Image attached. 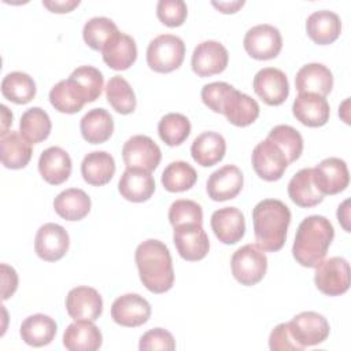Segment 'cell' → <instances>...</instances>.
Segmentation results:
<instances>
[{
  "label": "cell",
  "instance_id": "cell-10",
  "mask_svg": "<svg viewBox=\"0 0 351 351\" xmlns=\"http://www.w3.org/2000/svg\"><path fill=\"white\" fill-rule=\"evenodd\" d=\"M251 162L255 173L265 181L280 180L289 165L281 148L269 138L255 145Z\"/></svg>",
  "mask_w": 351,
  "mask_h": 351
},
{
  "label": "cell",
  "instance_id": "cell-52",
  "mask_svg": "<svg viewBox=\"0 0 351 351\" xmlns=\"http://www.w3.org/2000/svg\"><path fill=\"white\" fill-rule=\"evenodd\" d=\"M350 200L346 199L337 208V219L340 222V225L343 226V229L346 232H350L351 228H350Z\"/></svg>",
  "mask_w": 351,
  "mask_h": 351
},
{
  "label": "cell",
  "instance_id": "cell-35",
  "mask_svg": "<svg viewBox=\"0 0 351 351\" xmlns=\"http://www.w3.org/2000/svg\"><path fill=\"white\" fill-rule=\"evenodd\" d=\"M82 137L90 144H101L107 141L114 132V121L111 114L104 108L89 110L80 122Z\"/></svg>",
  "mask_w": 351,
  "mask_h": 351
},
{
  "label": "cell",
  "instance_id": "cell-24",
  "mask_svg": "<svg viewBox=\"0 0 351 351\" xmlns=\"http://www.w3.org/2000/svg\"><path fill=\"white\" fill-rule=\"evenodd\" d=\"M38 171L48 184H63L71 174V158L63 148L49 147L38 158Z\"/></svg>",
  "mask_w": 351,
  "mask_h": 351
},
{
  "label": "cell",
  "instance_id": "cell-5",
  "mask_svg": "<svg viewBox=\"0 0 351 351\" xmlns=\"http://www.w3.org/2000/svg\"><path fill=\"white\" fill-rule=\"evenodd\" d=\"M233 277L245 287L258 284L266 274L267 258L256 244H245L236 250L230 259Z\"/></svg>",
  "mask_w": 351,
  "mask_h": 351
},
{
  "label": "cell",
  "instance_id": "cell-11",
  "mask_svg": "<svg viewBox=\"0 0 351 351\" xmlns=\"http://www.w3.org/2000/svg\"><path fill=\"white\" fill-rule=\"evenodd\" d=\"M173 243L180 256L189 262L202 261L210 250L208 236L203 229V225L199 223L176 226L173 232Z\"/></svg>",
  "mask_w": 351,
  "mask_h": 351
},
{
  "label": "cell",
  "instance_id": "cell-6",
  "mask_svg": "<svg viewBox=\"0 0 351 351\" xmlns=\"http://www.w3.org/2000/svg\"><path fill=\"white\" fill-rule=\"evenodd\" d=\"M350 263L341 256H332L315 266L314 282L326 296H339L350 288Z\"/></svg>",
  "mask_w": 351,
  "mask_h": 351
},
{
  "label": "cell",
  "instance_id": "cell-45",
  "mask_svg": "<svg viewBox=\"0 0 351 351\" xmlns=\"http://www.w3.org/2000/svg\"><path fill=\"white\" fill-rule=\"evenodd\" d=\"M159 21L169 27L181 26L188 15V7L184 0H159L156 4Z\"/></svg>",
  "mask_w": 351,
  "mask_h": 351
},
{
  "label": "cell",
  "instance_id": "cell-38",
  "mask_svg": "<svg viewBox=\"0 0 351 351\" xmlns=\"http://www.w3.org/2000/svg\"><path fill=\"white\" fill-rule=\"evenodd\" d=\"M106 97L110 106L119 114L128 115L136 110V95L130 84L121 75H114L106 85Z\"/></svg>",
  "mask_w": 351,
  "mask_h": 351
},
{
  "label": "cell",
  "instance_id": "cell-29",
  "mask_svg": "<svg viewBox=\"0 0 351 351\" xmlns=\"http://www.w3.org/2000/svg\"><path fill=\"white\" fill-rule=\"evenodd\" d=\"M225 152L226 141L223 136L217 132H203L191 145V155L193 160L203 167H210L221 162Z\"/></svg>",
  "mask_w": 351,
  "mask_h": 351
},
{
  "label": "cell",
  "instance_id": "cell-3",
  "mask_svg": "<svg viewBox=\"0 0 351 351\" xmlns=\"http://www.w3.org/2000/svg\"><path fill=\"white\" fill-rule=\"evenodd\" d=\"M335 229L330 221L322 215L306 217L298 226L292 255L304 267H315L333 241Z\"/></svg>",
  "mask_w": 351,
  "mask_h": 351
},
{
  "label": "cell",
  "instance_id": "cell-33",
  "mask_svg": "<svg viewBox=\"0 0 351 351\" xmlns=\"http://www.w3.org/2000/svg\"><path fill=\"white\" fill-rule=\"evenodd\" d=\"M53 208L66 221H81L90 211V197L80 188H69L53 199Z\"/></svg>",
  "mask_w": 351,
  "mask_h": 351
},
{
  "label": "cell",
  "instance_id": "cell-42",
  "mask_svg": "<svg viewBox=\"0 0 351 351\" xmlns=\"http://www.w3.org/2000/svg\"><path fill=\"white\" fill-rule=\"evenodd\" d=\"M267 138L281 148L288 163L300 158L303 151V137L295 128L289 125H277L269 132Z\"/></svg>",
  "mask_w": 351,
  "mask_h": 351
},
{
  "label": "cell",
  "instance_id": "cell-23",
  "mask_svg": "<svg viewBox=\"0 0 351 351\" xmlns=\"http://www.w3.org/2000/svg\"><path fill=\"white\" fill-rule=\"evenodd\" d=\"M101 343V332L93 321L77 319L63 333V346L70 351H96Z\"/></svg>",
  "mask_w": 351,
  "mask_h": 351
},
{
  "label": "cell",
  "instance_id": "cell-50",
  "mask_svg": "<svg viewBox=\"0 0 351 351\" xmlns=\"http://www.w3.org/2000/svg\"><path fill=\"white\" fill-rule=\"evenodd\" d=\"M43 5L47 7L51 12L56 14H66L73 11L75 7L80 5L78 0H66V1H43Z\"/></svg>",
  "mask_w": 351,
  "mask_h": 351
},
{
  "label": "cell",
  "instance_id": "cell-53",
  "mask_svg": "<svg viewBox=\"0 0 351 351\" xmlns=\"http://www.w3.org/2000/svg\"><path fill=\"white\" fill-rule=\"evenodd\" d=\"M0 108H1V134H4L8 132L7 129L12 123V112L4 104H1Z\"/></svg>",
  "mask_w": 351,
  "mask_h": 351
},
{
  "label": "cell",
  "instance_id": "cell-2",
  "mask_svg": "<svg viewBox=\"0 0 351 351\" xmlns=\"http://www.w3.org/2000/svg\"><path fill=\"white\" fill-rule=\"evenodd\" d=\"M252 223L256 245L263 251L276 252L285 244L291 211L278 199H263L252 208Z\"/></svg>",
  "mask_w": 351,
  "mask_h": 351
},
{
  "label": "cell",
  "instance_id": "cell-15",
  "mask_svg": "<svg viewBox=\"0 0 351 351\" xmlns=\"http://www.w3.org/2000/svg\"><path fill=\"white\" fill-rule=\"evenodd\" d=\"M229 62L228 49L215 40H207L196 45L192 53L191 66L199 77H210L222 73Z\"/></svg>",
  "mask_w": 351,
  "mask_h": 351
},
{
  "label": "cell",
  "instance_id": "cell-40",
  "mask_svg": "<svg viewBox=\"0 0 351 351\" xmlns=\"http://www.w3.org/2000/svg\"><path fill=\"white\" fill-rule=\"evenodd\" d=\"M118 32L119 30L112 19L107 16H93L84 25L82 37L88 47L101 52Z\"/></svg>",
  "mask_w": 351,
  "mask_h": 351
},
{
  "label": "cell",
  "instance_id": "cell-25",
  "mask_svg": "<svg viewBox=\"0 0 351 351\" xmlns=\"http://www.w3.org/2000/svg\"><path fill=\"white\" fill-rule=\"evenodd\" d=\"M121 196L133 203L147 202L155 192V180L149 171L126 169L118 182Z\"/></svg>",
  "mask_w": 351,
  "mask_h": 351
},
{
  "label": "cell",
  "instance_id": "cell-27",
  "mask_svg": "<svg viewBox=\"0 0 351 351\" xmlns=\"http://www.w3.org/2000/svg\"><path fill=\"white\" fill-rule=\"evenodd\" d=\"M306 32L318 45L332 44L341 33L340 16L329 10L315 11L306 21Z\"/></svg>",
  "mask_w": 351,
  "mask_h": 351
},
{
  "label": "cell",
  "instance_id": "cell-51",
  "mask_svg": "<svg viewBox=\"0 0 351 351\" xmlns=\"http://www.w3.org/2000/svg\"><path fill=\"white\" fill-rule=\"evenodd\" d=\"M244 0H239V1H211V4L222 14H234L236 11H239L243 5H244Z\"/></svg>",
  "mask_w": 351,
  "mask_h": 351
},
{
  "label": "cell",
  "instance_id": "cell-9",
  "mask_svg": "<svg viewBox=\"0 0 351 351\" xmlns=\"http://www.w3.org/2000/svg\"><path fill=\"white\" fill-rule=\"evenodd\" d=\"M122 158L126 169H141L151 173L158 167L162 159V152L159 145L151 137L136 134L128 138L123 144Z\"/></svg>",
  "mask_w": 351,
  "mask_h": 351
},
{
  "label": "cell",
  "instance_id": "cell-49",
  "mask_svg": "<svg viewBox=\"0 0 351 351\" xmlns=\"http://www.w3.org/2000/svg\"><path fill=\"white\" fill-rule=\"evenodd\" d=\"M18 288V274L14 267L1 263V299L7 300Z\"/></svg>",
  "mask_w": 351,
  "mask_h": 351
},
{
  "label": "cell",
  "instance_id": "cell-39",
  "mask_svg": "<svg viewBox=\"0 0 351 351\" xmlns=\"http://www.w3.org/2000/svg\"><path fill=\"white\" fill-rule=\"evenodd\" d=\"M197 180L196 170L184 160L169 163L162 173V185L169 192H184L191 189Z\"/></svg>",
  "mask_w": 351,
  "mask_h": 351
},
{
  "label": "cell",
  "instance_id": "cell-31",
  "mask_svg": "<svg viewBox=\"0 0 351 351\" xmlns=\"http://www.w3.org/2000/svg\"><path fill=\"white\" fill-rule=\"evenodd\" d=\"M1 163L7 169H23L32 159V144L18 132L8 130L0 137Z\"/></svg>",
  "mask_w": 351,
  "mask_h": 351
},
{
  "label": "cell",
  "instance_id": "cell-16",
  "mask_svg": "<svg viewBox=\"0 0 351 351\" xmlns=\"http://www.w3.org/2000/svg\"><path fill=\"white\" fill-rule=\"evenodd\" d=\"M149 317L151 306L138 293L121 295L111 304V318L121 326H141L149 319Z\"/></svg>",
  "mask_w": 351,
  "mask_h": 351
},
{
  "label": "cell",
  "instance_id": "cell-44",
  "mask_svg": "<svg viewBox=\"0 0 351 351\" xmlns=\"http://www.w3.org/2000/svg\"><path fill=\"white\" fill-rule=\"evenodd\" d=\"M169 221L173 228L185 223L203 225L202 206L189 199H178L169 208Z\"/></svg>",
  "mask_w": 351,
  "mask_h": 351
},
{
  "label": "cell",
  "instance_id": "cell-30",
  "mask_svg": "<svg viewBox=\"0 0 351 351\" xmlns=\"http://www.w3.org/2000/svg\"><path fill=\"white\" fill-rule=\"evenodd\" d=\"M115 173V160L106 151H92L81 162V174L85 182L101 186L111 181Z\"/></svg>",
  "mask_w": 351,
  "mask_h": 351
},
{
  "label": "cell",
  "instance_id": "cell-28",
  "mask_svg": "<svg viewBox=\"0 0 351 351\" xmlns=\"http://www.w3.org/2000/svg\"><path fill=\"white\" fill-rule=\"evenodd\" d=\"M49 101L56 111L63 114H75L82 110L85 103H89L85 92L70 77L52 86L49 90Z\"/></svg>",
  "mask_w": 351,
  "mask_h": 351
},
{
  "label": "cell",
  "instance_id": "cell-47",
  "mask_svg": "<svg viewBox=\"0 0 351 351\" xmlns=\"http://www.w3.org/2000/svg\"><path fill=\"white\" fill-rule=\"evenodd\" d=\"M232 89H233V86L223 81H215V82L206 84L202 88V93H200L202 100L211 111L221 114L223 100Z\"/></svg>",
  "mask_w": 351,
  "mask_h": 351
},
{
  "label": "cell",
  "instance_id": "cell-19",
  "mask_svg": "<svg viewBox=\"0 0 351 351\" xmlns=\"http://www.w3.org/2000/svg\"><path fill=\"white\" fill-rule=\"evenodd\" d=\"M293 117L308 128L324 126L330 117V107L325 97L315 93H299L292 104Z\"/></svg>",
  "mask_w": 351,
  "mask_h": 351
},
{
  "label": "cell",
  "instance_id": "cell-34",
  "mask_svg": "<svg viewBox=\"0 0 351 351\" xmlns=\"http://www.w3.org/2000/svg\"><path fill=\"white\" fill-rule=\"evenodd\" d=\"M58 326L53 318L45 314H33L23 319L21 324V337L32 347H43L49 344L55 335Z\"/></svg>",
  "mask_w": 351,
  "mask_h": 351
},
{
  "label": "cell",
  "instance_id": "cell-54",
  "mask_svg": "<svg viewBox=\"0 0 351 351\" xmlns=\"http://www.w3.org/2000/svg\"><path fill=\"white\" fill-rule=\"evenodd\" d=\"M348 103H350V99H346V100L343 101V104L339 107V115L343 118V121H344L346 123H350V119L346 117V112H347V107H348Z\"/></svg>",
  "mask_w": 351,
  "mask_h": 351
},
{
  "label": "cell",
  "instance_id": "cell-14",
  "mask_svg": "<svg viewBox=\"0 0 351 351\" xmlns=\"http://www.w3.org/2000/svg\"><path fill=\"white\" fill-rule=\"evenodd\" d=\"M252 88L267 106H280L289 95L288 78L282 70L276 67L261 69L254 77Z\"/></svg>",
  "mask_w": 351,
  "mask_h": 351
},
{
  "label": "cell",
  "instance_id": "cell-43",
  "mask_svg": "<svg viewBox=\"0 0 351 351\" xmlns=\"http://www.w3.org/2000/svg\"><path fill=\"white\" fill-rule=\"evenodd\" d=\"M70 78L81 86L89 103L100 97L104 78L99 69L93 66H80L70 74Z\"/></svg>",
  "mask_w": 351,
  "mask_h": 351
},
{
  "label": "cell",
  "instance_id": "cell-48",
  "mask_svg": "<svg viewBox=\"0 0 351 351\" xmlns=\"http://www.w3.org/2000/svg\"><path fill=\"white\" fill-rule=\"evenodd\" d=\"M269 347L271 351H302L291 336L287 322L278 324L271 330L269 336Z\"/></svg>",
  "mask_w": 351,
  "mask_h": 351
},
{
  "label": "cell",
  "instance_id": "cell-1",
  "mask_svg": "<svg viewBox=\"0 0 351 351\" xmlns=\"http://www.w3.org/2000/svg\"><path fill=\"white\" fill-rule=\"evenodd\" d=\"M134 259L143 285L154 293H165L174 284V270L170 251L165 243L148 239L140 243Z\"/></svg>",
  "mask_w": 351,
  "mask_h": 351
},
{
  "label": "cell",
  "instance_id": "cell-41",
  "mask_svg": "<svg viewBox=\"0 0 351 351\" xmlns=\"http://www.w3.org/2000/svg\"><path fill=\"white\" fill-rule=\"evenodd\" d=\"M158 133L165 144L176 147L182 144L191 134V122L180 112H169L160 118Z\"/></svg>",
  "mask_w": 351,
  "mask_h": 351
},
{
  "label": "cell",
  "instance_id": "cell-36",
  "mask_svg": "<svg viewBox=\"0 0 351 351\" xmlns=\"http://www.w3.org/2000/svg\"><path fill=\"white\" fill-rule=\"evenodd\" d=\"M51 129V118L48 112L40 107H30L21 117L19 133L30 144H38L48 138Z\"/></svg>",
  "mask_w": 351,
  "mask_h": 351
},
{
  "label": "cell",
  "instance_id": "cell-18",
  "mask_svg": "<svg viewBox=\"0 0 351 351\" xmlns=\"http://www.w3.org/2000/svg\"><path fill=\"white\" fill-rule=\"evenodd\" d=\"M244 184V177L241 170L234 165H225L210 174L206 191L211 200L225 202L234 199Z\"/></svg>",
  "mask_w": 351,
  "mask_h": 351
},
{
  "label": "cell",
  "instance_id": "cell-22",
  "mask_svg": "<svg viewBox=\"0 0 351 351\" xmlns=\"http://www.w3.org/2000/svg\"><path fill=\"white\" fill-rule=\"evenodd\" d=\"M295 86L299 93H315L325 97L333 88V74L322 63H307L296 73Z\"/></svg>",
  "mask_w": 351,
  "mask_h": 351
},
{
  "label": "cell",
  "instance_id": "cell-37",
  "mask_svg": "<svg viewBox=\"0 0 351 351\" xmlns=\"http://www.w3.org/2000/svg\"><path fill=\"white\" fill-rule=\"evenodd\" d=\"M1 93L15 104H26L36 96V82L26 73L12 71L3 78Z\"/></svg>",
  "mask_w": 351,
  "mask_h": 351
},
{
  "label": "cell",
  "instance_id": "cell-21",
  "mask_svg": "<svg viewBox=\"0 0 351 351\" xmlns=\"http://www.w3.org/2000/svg\"><path fill=\"white\" fill-rule=\"evenodd\" d=\"M221 114H223L232 125L244 128L254 123L259 117V104L255 99L233 86L223 100Z\"/></svg>",
  "mask_w": 351,
  "mask_h": 351
},
{
  "label": "cell",
  "instance_id": "cell-32",
  "mask_svg": "<svg viewBox=\"0 0 351 351\" xmlns=\"http://www.w3.org/2000/svg\"><path fill=\"white\" fill-rule=\"evenodd\" d=\"M288 196L291 200L303 208L314 207L324 200V196L315 186L313 178V167L299 170L288 182Z\"/></svg>",
  "mask_w": 351,
  "mask_h": 351
},
{
  "label": "cell",
  "instance_id": "cell-4",
  "mask_svg": "<svg viewBox=\"0 0 351 351\" xmlns=\"http://www.w3.org/2000/svg\"><path fill=\"white\" fill-rule=\"evenodd\" d=\"M185 58V44L174 34H160L149 41L147 48V63L156 73L177 70Z\"/></svg>",
  "mask_w": 351,
  "mask_h": 351
},
{
  "label": "cell",
  "instance_id": "cell-13",
  "mask_svg": "<svg viewBox=\"0 0 351 351\" xmlns=\"http://www.w3.org/2000/svg\"><path fill=\"white\" fill-rule=\"evenodd\" d=\"M70 237L67 230L53 222L44 223L38 228L34 239V251L38 258L47 262L62 259L69 251Z\"/></svg>",
  "mask_w": 351,
  "mask_h": 351
},
{
  "label": "cell",
  "instance_id": "cell-12",
  "mask_svg": "<svg viewBox=\"0 0 351 351\" xmlns=\"http://www.w3.org/2000/svg\"><path fill=\"white\" fill-rule=\"evenodd\" d=\"M313 178L322 195L340 193L350 184L347 163L336 156L326 158L313 169Z\"/></svg>",
  "mask_w": 351,
  "mask_h": 351
},
{
  "label": "cell",
  "instance_id": "cell-26",
  "mask_svg": "<svg viewBox=\"0 0 351 351\" xmlns=\"http://www.w3.org/2000/svg\"><path fill=\"white\" fill-rule=\"evenodd\" d=\"M104 63L117 71L128 70L137 59V45L133 37L118 32L101 51Z\"/></svg>",
  "mask_w": 351,
  "mask_h": 351
},
{
  "label": "cell",
  "instance_id": "cell-46",
  "mask_svg": "<svg viewBox=\"0 0 351 351\" xmlns=\"http://www.w3.org/2000/svg\"><path fill=\"white\" fill-rule=\"evenodd\" d=\"M138 348L141 351H149V350L173 351L176 348V340L169 330L163 328H154L147 330L140 337Z\"/></svg>",
  "mask_w": 351,
  "mask_h": 351
},
{
  "label": "cell",
  "instance_id": "cell-20",
  "mask_svg": "<svg viewBox=\"0 0 351 351\" xmlns=\"http://www.w3.org/2000/svg\"><path fill=\"white\" fill-rule=\"evenodd\" d=\"M210 223L215 237L223 244H236L245 233L244 214L237 207H223L214 211Z\"/></svg>",
  "mask_w": 351,
  "mask_h": 351
},
{
  "label": "cell",
  "instance_id": "cell-7",
  "mask_svg": "<svg viewBox=\"0 0 351 351\" xmlns=\"http://www.w3.org/2000/svg\"><path fill=\"white\" fill-rule=\"evenodd\" d=\"M287 324L291 336L302 350L324 343L330 332L328 319L315 311L299 313Z\"/></svg>",
  "mask_w": 351,
  "mask_h": 351
},
{
  "label": "cell",
  "instance_id": "cell-8",
  "mask_svg": "<svg viewBox=\"0 0 351 351\" xmlns=\"http://www.w3.org/2000/svg\"><path fill=\"white\" fill-rule=\"evenodd\" d=\"M243 45L251 58L256 60H269L280 53L282 48V37L276 26L261 23L247 30Z\"/></svg>",
  "mask_w": 351,
  "mask_h": 351
},
{
  "label": "cell",
  "instance_id": "cell-17",
  "mask_svg": "<svg viewBox=\"0 0 351 351\" xmlns=\"http://www.w3.org/2000/svg\"><path fill=\"white\" fill-rule=\"evenodd\" d=\"M66 310L74 321H96L103 311V299L92 287H75L66 296Z\"/></svg>",
  "mask_w": 351,
  "mask_h": 351
}]
</instances>
